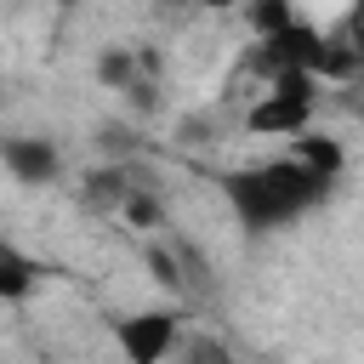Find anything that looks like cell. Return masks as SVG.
I'll list each match as a JSON object with an SVG mask.
<instances>
[{
	"instance_id": "6da1fadb",
	"label": "cell",
	"mask_w": 364,
	"mask_h": 364,
	"mask_svg": "<svg viewBox=\"0 0 364 364\" xmlns=\"http://www.w3.org/2000/svg\"><path fill=\"white\" fill-rule=\"evenodd\" d=\"M336 182L301 171L296 159H267V165H245V171H228L222 176V193H228V210L239 216L245 233H273V228H290L296 216H307L313 205H324Z\"/></svg>"
},
{
	"instance_id": "ba28073f",
	"label": "cell",
	"mask_w": 364,
	"mask_h": 364,
	"mask_svg": "<svg viewBox=\"0 0 364 364\" xmlns=\"http://www.w3.org/2000/svg\"><path fill=\"white\" fill-rule=\"evenodd\" d=\"M34 284H40V267H34L11 239H0V301H23Z\"/></svg>"
},
{
	"instance_id": "52a82bcc",
	"label": "cell",
	"mask_w": 364,
	"mask_h": 364,
	"mask_svg": "<svg viewBox=\"0 0 364 364\" xmlns=\"http://www.w3.org/2000/svg\"><path fill=\"white\" fill-rule=\"evenodd\" d=\"M165 250H171V262H176V273H182V296H216V273H210V262H205V250H199L193 239L176 233Z\"/></svg>"
},
{
	"instance_id": "5bb4252c",
	"label": "cell",
	"mask_w": 364,
	"mask_h": 364,
	"mask_svg": "<svg viewBox=\"0 0 364 364\" xmlns=\"http://www.w3.org/2000/svg\"><path fill=\"white\" fill-rule=\"evenodd\" d=\"M125 97H131V108H154V102H159V85H154V80H136Z\"/></svg>"
},
{
	"instance_id": "30bf717a",
	"label": "cell",
	"mask_w": 364,
	"mask_h": 364,
	"mask_svg": "<svg viewBox=\"0 0 364 364\" xmlns=\"http://www.w3.org/2000/svg\"><path fill=\"white\" fill-rule=\"evenodd\" d=\"M119 216H125L131 228H159V222H165V205H159V193H154V176H148V171H142V176H136V188L125 193Z\"/></svg>"
},
{
	"instance_id": "3957f363",
	"label": "cell",
	"mask_w": 364,
	"mask_h": 364,
	"mask_svg": "<svg viewBox=\"0 0 364 364\" xmlns=\"http://www.w3.org/2000/svg\"><path fill=\"white\" fill-rule=\"evenodd\" d=\"M114 341L125 353V364H165L182 341V313L176 307H148V313H125L114 318Z\"/></svg>"
},
{
	"instance_id": "7c38bea8",
	"label": "cell",
	"mask_w": 364,
	"mask_h": 364,
	"mask_svg": "<svg viewBox=\"0 0 364 364\" xmlns=\"http://www.w3.org/2000/svg\"><path fill=\"white\" fill-rule=\"evenodd\" d=\"M296 23V11L284 6V0H262V6H250V28H256V40H267V34H279V28H290Z\"/></svg>"
},
{
	"instance_id": "8fae6325",
	"label": "cell",
	"mask_w": 364,
	"mask_h": 364,
	"mask_svg": "<svg viewBox=\"0 0 364 364\" xmlns=\"http://www.w3.org/2000/svg\"><path fill=\"white\" fill-rule=\"evenodd\" d=\"M176 347H182V364H239L216 336H182Z\"/></svg>"
},
{
	"instance_id": "277c9868",
	"label": "cell",
	"mask_w": 364,
	"mask_h": 364,
	"mask_svg": "<svg viewBox=\"0 0 364 364\" xmlns=\"http://www.w3.org/2000/svg\"><path fill=\"white\" fill-rule=\"evenodd\" d=\"M0 165L17 176V182H28V188H40V182H57V171H63V154H57V142L51 136H6L0 142Z\"/></svg>"
},
{
	"instance_id": "8992f818",
	"label": "cell",
	"mask_w": 364,
	"mask_h": 364,
	"mask_svg": "<svg viewBox=\"0 0 364 364\" xmlns=\"http://www.w3.org/2000/svg\"><path fill=\"white\" fill-rule=\"evenodd\" d=\"M290 159H296L301 171L324 176V182H336V176L347 171V154H341V142H336V136H318V131H301V136H296V148H290Z\"/></svg>"
},
{
	"instance_id": "4fadbf2b",
	"label": "cell",
	"mask_w": 364,
	"mask_h": 364,
	"mask_svg": "<svg viewBox=\"0 0 364 364\" xmlns=\"http://www.w3.org/2000/svg\"><path fill=\"white\" fill-rule=\"evenodd\" d=\"M148 273H154L165 290H176V296H182V273H176V262H171V250H165V245H148Z\"/></svg>"
},
{
	"instance_id": "7a4b0ae2",
	"label": "cell",
	"mask_w": 364,
	"mask_h": 364,
	"mask_svg": "<svg viewBox=\"0 0 364 364\" xmlns=\"http://www.w3.org/2000/svg\"><path fill=\"white\" fill-rule=\"evenodd\" d=\"M313 91H318L313 74H284L262 91V102L245 114V125L256 136H301L307 119H313Z\"/></svg>"
},
{
	"instance_id": "9c48e42d",
	"label": "cell",
	"mask_w": 364,
	"mask_h": 364,
	"mask_svg": "<svg viewBox=\"0 0 364 364\" xmlns=\"http://www.w3.org/2000/svg\"><path fill=\"white\" fill-rule=\"evenodd\" d=\"M97 80H102L108 91H131V85L142 80V68H136V46H108V51L97 57Z\"/></svg>"
},
{
	"instance_id": "5b68a950",
	"label": "cell",
	"mask_w": 364,
	"mask_h": 364,
	"mask_svg": "<svg viewBox=\"0 0 364 364\" xmlns=\"http://www.w3.org/2000/svg\"><path fill=\"white\" fill-rule=\"evenodd\" d=\"M136 176H142V165H136V159L97 165V171H85V182H80V205H85L91 216H108V210H119V205H125V193L136 188Z\"/></svg>"
}]
</instances>
